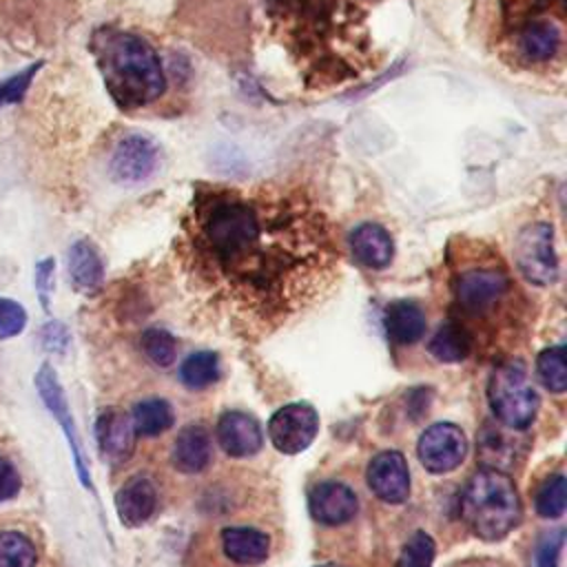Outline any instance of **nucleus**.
<instances>
[{"label":"nucleus","instance_id":"f257e3e1","mask_svg":"<svg viewBox=\"0 0 567 567\" xmlns=\"http://www.w3.org/2000/svg\"><path fill=\"white\" fill-rule=\"evenodd\" d=\"M179 264L193 292L248 328L270 330L330 288L339 248L301 193L204 186L182 219Z\"/></svg>","mask_w":567,"mask_h":567},{"label":"nucleus","instance_id":"f03ea898","mask_svg":"<svg viewBox=\"0 0 567 567\" xmlns=\"http://www.w3.org/2000/svg\"><path fill=\"white\" fill-rule=\"evenodd\" d=\"M104 84L120 109H140L155 102L166 78L155 49L140 35L124 31H100L93 40Z\"/></svg>","mask_w":567,"mask_h":567},{"label":"nucleus","instance_id":"7ed1b4c3","mask_svg":"<svg viewBox=\"0 0 567 567\" xmlns=\"http://www.w3.org/2000/svg\"><path fill=\"white\" fill-rule=\"evenodd\" d=\"M461 516L481 540L505 538L523 518L520 496L512 476L494 467L474 472L461 494Z\"/></svg>","mask_w":567,"mask_h":567},{"label":"nucleus","instance_id":"20e7f679","mask_svg":"<svg viewBox=\"0 0 567 567\" xmlns=\"http://www.w3.org/2000/svg\"><path fill=\"white\" fill-rule=\"evenodd\" d=\"M487 401L494 419L512 430L529 427L540 405L520 361H505L494 368L487 381Z\"/></svg>","mask_w":567,"mask_h":567},{"label":"nucleus","instance_id":"39448f33","mask_svg":"<svg viewBox=\"0 0 567 567\" xmlns=\"http://www.w3.org/2000/svg\"><path fill=\"white\" fill-rule=\"evenodd\" d=\"M514 259L520 275L536 286H551L558 279L554 228L545 221L527 224L514 241Z\"/></svg>","mask_w":567,"mask_h":567},{"label":"nucleus","instance_id":"423d86ee","mask_svg":"<svg viewBox=\"0 0 567 567\" xmlns=\"http://www.w3.org/2000/svg\"><path fill=\"white\" fill-rule=\"evenodd\" d=\"M512 288L509 275L494 266H474L454 277L456 303L467 315L489 312Z\"/></svg>","mask_w":567,"mask_h":567},{"label":"nucleus","instance_id":"0eeeda50","mask_svg":"<svg viewBox=\"0 0 567 567\" xmlns=\"http://www.w3.org/2000/svg\"><path fill=\"white\" fill-rule=\"evenodd\" d=\"M319 432L317 410L308 403H288L268 421V436L281 454H299Z\"/></svg>","mask_w":567,"mask_h":567},{"label":"nucleus","instance_id":"6e6552de","mask_svg":"<svg viewBox=\"0 0 567 567\" xmlns=\"http://www.w3.org/2000/svg\"><path fill=\"white\" fill-rule=\"evenodd\" d=\"M416 454L427 472L447 474L465 461L467 439L454 423H434L421 434Z\"/></svg>","mask_w":567,"mask_h":567},{"label":"nucleus","instance_id":"1a4fd4ad","mask_svg":"<svg viewBox=\"0 0 567 567\" xmlns=\"http://www.w3.org/2000/svg\"><path fill=\"white\" fill-rule=\"evenodd\" d=\"M159 166V146L142 133L124 135L111 155V175L120 184H137L148 179Z\"/></svg>","mask_w":567,"mask_h":567},{"label":"nucleus","instance_id":"9d476101","mask_svg":"<svg viewBox=\"0 0 567 567\" xmlns=\"http://www.w3.org/2000/svg\"><path fill=\"white\" fill-rule=\"evenodd\" d=\"M368 485L383 503H403L410 494L408 461L396 450H383L368 463Z\"/></svg>","mask_w":567,"mask_h":567},{"label":"nucleus","instance_id":"9b49d317","mask_svg":"<svg viewBox=\"0 0 567 567\" xmlns=\"http://www.w3.org/2000/svg\"><path fill=\"white\" fill-rule=\"evenodd\" d=\"M35 388H38L44 405L51 410V414L62 425V430H64V434L69 439V445H71V452H73V461H75V470H78V478L82 481V485L91 487V476H89V470H86V463H84V456H82V447L78 443V432H75V425H73L71 412H69V403L64 399V390L60 388L58 374H55V370L51 365L44 363L38 370Z\"/></svg>","mask_w":567,"mask_h":567},{"label":"nucleus","instance_id":"f8f14e48","mask_svg":"<svg viewBox=\"0 0 567 567\" xmlns=\"http://www.w3.org/2000/svg\"><path fill=\"white\" fill-rule=\"evenodd\" d=\"M215 436L219 447L233 458H246L261 450L264 432L255 416L246 412H224L217 421Z\"/></svg>","mask_w":567,"mask_h":567},{"label":"nucleus","instance_id":"ddd939ff","mask_svg":"<svg viewBox=\"0 0 567 567\" xmlns=\"http://www.w3.org/2000/svg\"><path fill=\"white\" fill-rule=\"evenodd\" d=\"M95 439L106 461L111 463L126 461L133 454L135 441H137V432L131 414L117 408L102 410L95 421Z\"/></svg>","mask_w":567,"mask_h":567},{"label":"nucleus","instance_id":"4468645a","mask_svg":"<svg viewBox=\"0 0 567 567\" xmlns=\"http://www.w3.org/2000/svg\"><path fill=\"white\" fill-rule=\"evenodd\" d=\"M308 505H310L312 518L328 527L348 523L359 509L357 494L348 485L337 481H326L315 485L310 492Z\"/></svg>","mask_w":567,"mask_h":567},{"label":"nucleus","instance_id":"2eb2a0df","mask_svg":"<svg viewBox=\"0 0 567 567\" xmlns=\"http://www.w3.org/2000/svg\"><path fill=\"white\" fill-rule=\"evenodd\" d=\"M478 458L485 467H494L505 472L514 465L516 454H523V441L518 430H512L503 423H485L478 434Z\"/></svg>","mask_w":567,"mask_h":567},{"label":"nucleus","instance_id":"dca6fc26","mask_svg":"<svg viewBox=\"0 0 567 567\" xmlns=\"http://www.w3.org/2000/svg\"><path fill=\"white\" fill-rule=\"evenodd\" d=\"M157 507V492L151 478L133 476L128 478L115 494V512L117 518L126 527L144 525Z\"/></svg>","mask_w":567,"mask_h":567},{"label":"nucleus","instance_id":"f3484780","mask_svg":"<svg viewBox=\"0 0 567 567\" xmlns=\"http://www.w3.org/2000/svg\"><path fill=\"white\" fill-rule=\"evenodd\" d=\"M213 458V441L206 427L186 425L173 441L171 461L182 474H197L208 467Z\"/></svg>","mask_w":567,"mask_h":567},{"label":"nucleus","instance_id":"a211bd4d","mask_svg":"<svg viewBox=\"0 0 567 567\" xmlns=\"http://www.w3.org/2000/svg\"><path fill=\"white\" fill-rule=\"evenodd\" d=\"M350 250L359 264L379 270L392 261L394 241L383 226L365 221L350 233Z\"/></svg>","mask_w":567,"mask_h":567},{"label":"nucleus","instance_id":"6ab92c4d","mask_svg":"<svg viewBox=\"0 0 567 567\" xmlns=\"http://www.w3.org/2000/svg\"><path fill=\"white\" fill-rule=\"evenodd\" d=\"M221 549L235 565H261L270 554V538L255 527H226L221 529Z\"/></svg>","mask_w":567,"mask_h":567},{"label":"nucleus","instance_id":"aec40b11","mask_svg":"<svg viewBox=\"0 0 567 567\" xmlns=\"http://www.w3.org/2000/svg\"><path fill=\"white\" fill-rule=\"evenodd\" d=\"M66 266H69V277L78 290L91 295L102 286L104 266H102L100 252L95 250V246L91 241H86V239L75 241L69 248Z\"/></svg>","mask_w":567,"mask_h":567},{"label":"nucleus","instance_id":"412c9836","mask_svg":"<svg viewBox=\"0 0 567 567\" xmlns=\"http://www.w3.org/2000/svg\"><path fill=\"white\" fill-rule=\"evenodd\" d=\"M385 332L399 346L416 343L425 332V315L412 301H394L385 310Z\"/></svg>","mask_w":567,"mask_h":567},{"label":"nucleus","instance_id":"4be33fe9","mask_svg":"<svg viewBox=\"0 0 567 567\" xmlns=\"http://www.w3.org/2000/svg\"><path fill=\"white\" fill-rule=\"evenodd\" d=\"M560 47V29L551 20H527L518 33V51L532 62H545Z\"/></svg>","mask_w":567,"mask_h":567},{"label":"nucleus","instance_id":"5701e85b","mask_svg":"<svg viewBox=\"0 0 567 567\" xmlns=\"http://www.w3.org/2000/svg\"><path fill=\"white\" fill-rule=\"evenodd\" d=\"M474 339L470 334V330L461 323L447 321L443 326H439V330L432 334L430 343H427V352L443 363H458L465 361L472 352Z\"/></svg>","mask_w":567,"mask_h":567},{"label":"nucleus","instance_id":"b1692460","mask_svg":"<svg viewBox=\"0 0 567 567\" xmlns=\"http://www.w3.org/2000/svg\"><path fill=\"white\" fill-rule=\"evenodd\" d=\"M135 432L142 436H159L162 432H166L173 421H175V412L171 408V403L166 399L159 396H151L140 401L133 412H131Z\"/></svg>","mask_w":567,"mask_h":567},{"label":"nucleus","instance_id":"393cba45","mask_svg":"<svg viewBox=\"0 0 567 567\" xmlns=\"http://www.w3.org/2000/svg\"><path fill=\"white\" fill-rule=\"evenodd\" d=\"M219 379V357L210 350L195 352L179 365V381L188 390H204Z\"/></svg>","mask_w":567,"mask_h":567},{"label":"nucleus","instance_id":"a878e982","mask_svg":"<svg viewBox=\"0 0 567 567\" xmlns=\"http://www.w3.org/2000/svg\"><path fill=\"white\" fill-rule=\"evenodd\" d=\"M536 374L549 392L563 394L567 390V350H565V346L545 348L536 359Z\"/></svg>","mask_w":567,"mask_h":567},{"label":"nucleus","instance_id":"bb28decb","mask_svg":"<svg viewBox=\"0 0 567 567\" xmlns=\"http://www.w3.org/2000/svg\"><path fill=\"white\" fill-rule=\"evenodd\" d=\"M567 481L563 472L549 474L540 487L536 489L534 507L543 518H558L565 512V501H567Z\"/></svg>","mask_w":567,"mask_h":567},{"label":"nucleus","instance_id":"cd10ccee","mask_svg":"<svg viewBox=\"0 0 567 567\" xmlns=\"http://www.w3.org/2000/svg\"><path fill=\"white\" fill-rule=\"evenodd\" d=\"M140 346H142V352L146 354V359L157 368H171L177 359V341L164 328L144 330Z\"/></svg>","mask_w":567,"mask_h":567},{"label":"nucleus","instance_id":"c85d7f7f","mask_svg":"<svg viewBox=\"0 0 567 567\" xmlns=\"http://www.w3.org/2000/svg\"><path fill=\"white\" fill-rule=\"evenodd\" d=\"M35 547L20 532H0V567H35Z\"/></svg>","mask_w":567,"mask_h":567},{"label":"nucleus","instance_id":"c756f323","mask_svg":"<svg viewBox=\"0 0 567 567\" xmlns=\"http://www.w3.org/2000/svg\"><path fill=\"white\" fill-rule=\"evenodd\" d=\"M434 540L425 532H414L410 540L403 545L396 567H432L434 563Z\"/></svg>","mask_w":567,"mask_h":567},{"label":"nucleus","instance_id":"7c9ffc66","mask_svg":"<svg viewBox=\"0 0 567 567\" xmlns=\"http://www.w3.org/2000/svg\"><path fill=\"white\" fill-rule=\"evenodd\" d=\"M24 326H27L24 308L13 299L0 297V339L20 334Z\"/></svg>","mask_w":567,"mask_h":567},{"label":"nucleus","instance_id":"2f4dec72","mask_svg":"<svg viewBox=\"0 0 567 567\" xmlns=\"http://www.w3.org/2000/svg\"><path fill=\"white\" fill-rule=\"evenodd\" d=\"M40 64H33L29 69H22L20 73L7 78L4 82H0V104H13V102H20L35 75Z\"/></svg>","mask_w":567,"mask_h":567},{"label":"nucleus","instance_id":"473e14b6","mask_svg":"<svg viewBox=\"0 0 567 567\" xmlns=\"http://www.w3.org/2000/svg\"><path fill=\"white\" fill-rule=\"evenodd\" d=\"M563 538H565V534L556 532V534H549L540 540V545L536 549V567H558Z\"/></svg>","mask_w":567,"mask_h":567},{"label":"nucleus","instance_id":"72a5a7b5","mask_svg":"<svg viewBox=\"0 0 567 567\" xmlns=\"http://www.w3.org/2000/svg\"><path fill=\"white\" fill-rule=\"evenodd\" d=\"M20 492V474L18 470L0 456V503L13 498Z\"/></svg>","mask_w":567,"mask_h":567},{"label":"nucleus","instance_id":"f704fd0d","mask_svg":"<svg viewBox=\"0 0 567 567\" xmlns=\"http://www.w3.org/2000/svg\"><path fill=\"white\" fill-rule=\"evenodd\" d=\"M35 286H38V297L44 310H49V299L53 290V259H44L38 264L35 270Z\"/></svg>","mask_w":567,"mask_h":567},{"label":"nucleus","instance_id":"c9c22d12","mask_svg":"<svg viewBox=\"0 0 567 567\" xmlns=\"http://www.w3.org/2000/svg\"><path fill=\"white\" fill-rule=\"evenodd\" d=\"M42 341H44V348H47V350L60 354V352H64V348H66V343H69V332H66V328H64L62 323L51 321V323H47L44 330H42Z\"/></svg>","mask_w":567,"mask_h":567},{"label":"nucleus","instance_id":"e433bc0d","mask_svg":"<svg viewBox=\"0 0 567 567\" xmlns=\"http://www.w3.org/2000/svg\"><path fill=\"white\" fill-rule=\"evenodd\" d=\"M317 567H343V565H337V563H323V565H317Z\"/></svg>","mask_w":567,"mask_h":567}]
</instances>
